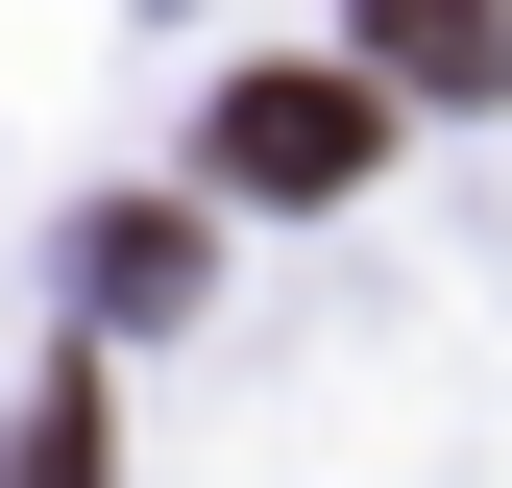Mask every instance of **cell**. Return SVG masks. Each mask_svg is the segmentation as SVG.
<instances>
[{
	"instance_id": "7a4b0ae2",
	"label": "cell",
	"mask_w": 512,
	"mask_h": 488,
	"mask_svg": "<svg viewBox=\"0 0 512 488\" xmlns=\"http://www.w3.org/2000/svg\"><path fill=\"white\" fill-rule=\"evenodd\" d=\"M366 74H391V98H512V25H488V0H391Z\"/></svg>"
},
{
	"instance_id": "3957f363",
	"label": "cell",
	"mask_w": 512,
	"mask_h": 488,
	"mask_svg": "<svg viewBox=\"0 0 512 488\" xmlns=\"http://www.w3.org/2000/svg\"><path fill=\"white\" fill-rule=\"evenodd\" d=\"M0 488H98V391H49L25 440H0Z\"/></svg>"
},
{
	"instance_id": "6da1fadb",
	"label": "cell",
	"mask_w": 512,
	"mask_h": 488,
	"mask_svg": "<svg viewBox=\"0 0 512 488\" xmlns=\"http://www.w3.org/2000/svg\"><path fill=\"white\" fill-rule=\"evenodd\" d=\"M391 147V74H244L220 98V196H342Z\"/></svg>"
}]
</instances>
